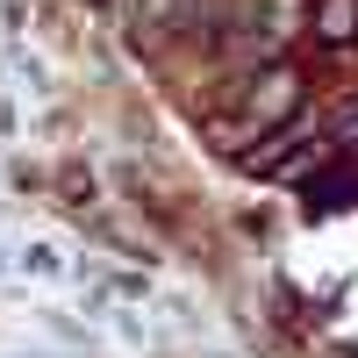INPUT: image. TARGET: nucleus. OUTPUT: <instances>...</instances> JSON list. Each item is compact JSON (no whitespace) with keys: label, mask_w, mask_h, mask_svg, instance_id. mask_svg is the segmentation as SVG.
<instances>
[{"label":"nucleus","mask_w":358,"mask_h":358,"mask_svg":"<svg viewBox=\"0 0 358 358\" xmlns=\"http://www.w3.org/2000/svg\"><path fill=\"white\" fill-rule=\"evenodd\" d=\"M229 108L244 115L251 129H273V122H287V115H301V79H294L287 65H265V79H251Z\"/></svg>","instance_id":"nucleus-1"},{"label":"nucleus","mask_w":358,"mask_h":358,"mask_svg":"<svg viewBox=\"0 0 358 358\" xmlns=\"http://www.w3.org/2000/svg\"><path fill=\"white\" fill-rule=\"evenodd\" d=\"M308 29H315L322 43H358V0H315Z\"/></svg>","instance_id":"nucleus-2"},{"label":"nucleus","mask_w":358,"mask_h":358,"mask_svg":"<svg viewBox=\"0 0 358 358\" xmlns=\"http://www.w3.org/2000/svg\"><path fill=\"white\" fill-rule=\"evenodd\" d=\"M322 136H330V143H337V151H358V94L330 108V122H322Z\"/></svg>","instance_id":"nucleus-3"}]
</instances>
